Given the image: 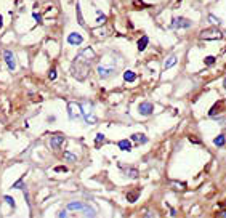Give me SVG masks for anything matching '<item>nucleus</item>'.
I'll list each match as a JSON object with an SVG mask.
<instances>
[{
  "label": "nucleus",
  "mask_w": 226,
  "mask_h": 218,
  "mask_svg": "<svg viewBox=\"0 0 226 218\" xmlns=\"http://www.w3.org/2000/svg\"><path fill=\"white\" fill-rule=\"evenodd\" d=\"M3 59H5V63H7L8 69L13 72V71L16 69V59H14V53L11 52V50H5V52H3Z\"/></svg>",
  "instance_id": "39448f33"
},
{
  "label": "nucleus",
  "mask_w": 226,
  "mask_h": 218,
  "mask_svg": "<svg viewBox=\"0 0 226 218\" xmlns=\"http://www.w3.org/2000/svg\"><path fill=\"white\" fill-rule=\"evenodd\" d=\"M67 42H69V45H80L82 42H84V37L77 32H71L67 35Z\"/></svg>",
  "instance_id": "1a4fd4ad"
},
{
  "label": "nucleus",
  "mask_w": 226,
  "mask_h": 218,
  "mask_svg": "<svg viewBox=\"0 0 226 218\" xmlns=\"http://www.w3.org/2000/svg\"><path fill=\"white\" fill-rule=\"evenodd\" d=\"M95 59V52L91 48H85L79 53L77 59L72 63V66H71V72L72 76L76 77L77 80H85L88 77V72H90V64L91 61Z\"/></svg>",
  "instance_id": "f257e3e1"
},
{
  "label": "nucleus",
  "mask_w": 226,
  "mask_h": 218,
  "mask_svg": "<svg viewBox=\"0 0 226 218\" xmlns=\"http://www.w3.org/2000/svg\"><path fill=\"white\" fill-rule=\"evenodd\" d=\"M178 58L175 55H170L167 59H165V63H163V69H170V67H173L175 64H177Z\"/></svg>",
  "instance_id": "9b49d317"
},
{
  "label": "nucleus",
  "mask_w": 226,
  "mask_h": 218,
  "mask_svg": "<svg viewBox=\"0 0 226 218\" xmlns=\"http://www.w3.org/2000/svg\"><path fill=\"white\" fill-rule=\"evenodd\" d=\"M225 88H226V79H225Z\"/></svg>",
  "instance_id": "58836bf2"
},
{
  "label": "nucleus",
  "mask_w": 226,
  "mask_h": 218,
  "mask_svg": "<svg viewBox=\"0 0 226 218\" xmlns=\"http://www.w3.org/2000/svg\"><path fill=\"white\" fill-rule=\"evenodd\" d=\"M138 112H139L141 116H151V114L154 112L152 103H149V101H143V103L138 106Z\"/></svg>",
  "instance_id": "423d86ee"
},
{
  "label": "nucleus",
  "mask_w": 226,
  "mask_h": 218,
  "mask_svg": "<svg viewBox=\"0 0 226 218\" xmlns=\"http://www.w3.org/2000/svg\"><path fill=\"white\" fill-rule=\"evenodd\" d=\"M11 188H13V189H23V191H24L26 184H24V181H23V180H18L16 183H13V186H11Z\"/></svg>",
  "instance_id": "412c9836"
},
{
  "label": "nucleus",
  "mask_w": 226,
  "mask_h": 218,
  "mask_svg": "<svg viewBox=\"0 0 226 218\" xmlns=\"http://www.w3.org/2000/svg\"><path fill=\"white\" fill-rule=\"evenodd\" d=\"M76 14H77V21H79L80 26H85V21H84V16H82V11H80V5L77 3L76 7Z\"/></svg>",
  "instance_id": "a211bd4d"
},
{
  "label": "nucleus",
  "mask_w": 226,
  "mask_h": 218,
  "mask_svg": "<svg viewBox=\"0 0 226 218\" xmlns=\"http://www.w3.org/2000/svg\"><path fill=\"white\" fill-rule=\"evenodd\" d=\"M192 26V21L191 19H186V18H173V21H172V28L175 29H188Z\"/></svg>",
  "instance_id": "20e7f679"
},
{
  "label": "nucleus",
  "mask_w": 226,
  "mask_h": 218,
  "mask_svg": "<svg viewBox=\"0 0 226 218\" xmlns=\"http://www.w3.org/2000/svg\"><path fill=\"white\" fill-rule=\"evenodd\" d=\"M34 19L37 21V23H40V21H42V16H40V14H37V13H34Z\"/></svg>",
  "instance_id": "473e14b6"
},
{
  "label": "nucleus",
  "mask_w": 226,
  "mask_h": 218,
  "mask_svg": "<svg viewBox=\"0 0 226 218\" xmlns=\"http://www.w3.org/2000/svg\"><path fill=\"white\" fill-rule=\"evenodd\" d=\"M218 217H221V218H226V212H221V213H220Z\"/></svg>",
  "instance_id": "e433bc0d"
},
{
  "label": "nucleus",
  "mask_w": 226,
  "mask_h": 218,
  "mask_svg": "<svg viewBox=\"0 0 226 218\" xmlns=\"http://www.w3.org/2000/svg\"><path fill=\"white\" fill-rule=\"evenodd\" d=\"M189 141H192V143H199V140H197V138H194V136H189Z\"/></svg>",
  "instance_id": "c9c22d12"
},
{
  "label": "nucleus",
  "mask_w": 226,
  "mask_h": 218,
  "mask_svg": "<svg viewBox=\"0 0 226 218\" xmlns=\"http://www.w3.org/2000/svg\"><path fill=\"white\" fill-rule=\"evenodd\" d=\"M148 43H149V39L144 35L143 39H139V40H138V50H139V52H144L146 47H148Z\"/></svg>",
  "instance_id": "2eb2a0df"
},
{
  "label": "nucleus",
  "mask_w": 226,
  "mask_h": 218,
  "mask_svg": "<svg viewBox=\"0 0 226 218\" xmlns=\"http://www.w3.org/2000/svg\"><path fill=\"white\" fill-rule=\"evenodd\" d=\"M67 112H69L71 119H77L82 116V111H80V106L77 103H69L67 104Z\"/></svg>",
  "instance_id": "0eeeda50"
},
{
  "label": "nucleus",
  "mask_w": 226,
  "mask_h": 218,
  "mask_svg": "<svg viewBox=\"0 0 226 218\" xmlns=\"http://www.w3.org/2000/svg\"><path fill=\"white\" fill-rule=\"evenodd\" d=\"M48 77H50V80H55V79H56V71L52 69V71L48 72Z\"/></svg>",
  "instance_id": "7c9ffc66"
},
{
  "label": "nucleus",
  "mask_w": 226,
  "mask_h": 218,
  "mask_svg": "<svg viewBox=\"0 0 226 218\" xmlns=\"http://www.w3.org/2000/svg\"><path fill=\"white\" fill-rule=\"evenodd\" d=\"M138 196H139V191H133V193H128V194H127V201L133 204V202H136Z\"/></svg>",
  "instance_id": "6ab92c4d"
},
{
  "label": "nucleus",
  "mask_w": 226,
  "mask_h": 218,
  "mask_svg": "<svg viewBox=\"0 0 226 218\" xmlns=\"http://www.w3.org/2000/svg\"><path fill=\"white\" fill-rule=\"evenodd\" d=\"M132 140H133V141H139V143H146V141H148L146 136L139 135V133H135V135H132Z\"/></svg>",
  "instance_id": "aec40b11"
},
{
  "label": "nucleus",
  "mask_w": 226,
  "mask_h": 218,
  "mask_svg": "<svg viewBox=\"0 0 226 218\" xmlns=\"http://www.w3.org/2000/svg\"><path fill=\"white\" fill-rule=\"evenodd\" d=\"M5 202H7V204L8 205H10V207L11 208H14V207H16V204H14V201H13V197H10V196H5Z\"/></svg>",
  "instance_id": "a878e982"
},
{
  "label": "nucleus",
  "mask_w": 226,
  "mask_h": 218,
  "mask_svg": "<svg viewBox=\"0 0 226 218\" xmlns=\"http://www.w3.org/2000/svg\"><path fill=\"white\" fill-rule=\"evenodd\" d=\"M106 21V16L104 14H101V11H98V18H96V23L98 24H103V23H104Z\"/></svg>",
  "instance_id": "cd10ccee"
},
{
  "label": "nucleus",
  "mask_w": 226,
  "mask_h": 218,
  "mask_svg": "<svg viewBox=\"0 0 226 218\" xmlns=\"http://www.w3.org/2000/svg\"><path fill=\"white\" fill-rule=\"evenodd\" d=\"M127 177H130V178H138V170L136 168H127Z\"/></svg>",
  "instance_id": "4be33fe9"
},
{
  "label": "nucleus",
  "mask_w": 226,
  "mask_h": 218,
  "mask_svg": "<svg viewBox=\"0 0 226 218\" xmlns=\"http://www.w3.org/2000/svg\"><path fill=\"white\" fill-rule=\"evenodd\" d=\"M93 34L98 35V37H101V35L104 37V35L108 34V31H106V29H96V31H93Z\"/></svg>",
  "instance_id": "bb28decb"
},
{
  "label": "nucleus",
  "mask_w": 226,
  "mask_h": 218,
  "mask_svg": "<svg viewBox=\"0 0 226 218\" xmlns=\"http://www.w3.org/2000/svg\"><path fill=\"white\" fill-rule=\"evenodd\" d=\"M215 61H216V58L215 56H207V58H205V64H207V66H212V64H215Z\"/></svg>",
  "instance_id": "393cba45"
},
{
  "label": "nucleus",
  "mask_w": 226,
  "mask_h": 218,
  "mask_svg": "<svg viewBox=\"0 0 226 218\" xmlns=\"http://www.w3.org/2000/svg\"><path fill=\"white\" fill-rule=\"evenodd\" d=\"M3 26V18H2V14H0V28Z\"/></svg>",
  "instance_id": "4c0bfd02"
},
{
  "label": "nucleus",
  "mask_w": 226,
  "mask_h": 218,
  "mask_svg": "<svg viewBox=\"0 0 226 218\" xmlns=\"http://www.w3.org/2000/svg\"><path fill=\"white\" fill-rule=\"evenodd\" d=\"M225 143H226V138H225V135H218L215 140H213V144H215V146H218V148H221V146H225Z\"/></svg>",
  "instance_id": "f3484780"
},
{
  "label": "nucleus",
  "mask_w": 226,
  "mask_h": 218,
  "mask_svg": "<svg viewBox=\"0 0 226 218\" xmlns=\"http://www.w3.org/2000/svg\"><path fill=\"white\" fill-rule=\"evenodd\" d=\"M67 208H69V210H84L85 204L84 202H69V204H67Z\"/></svg>",
  "instance_id": "ddd939ff"
},
{
  "label": "nucleus",
  "mask_w": 226,
  "mask_h": 218,
  "mask_svg": "<svg viewBox=\"0 0 226 218\" xmlns=\"http://www.w3.org/2000/svg\"><path fill=\"white\" fill-rule=\"evenodd\" d=\"M115 72V67L112 66H98V76L101 77V79H108V77H111L112 74Z\"/></svg>",
  "instance_id": "6e6552de"
},
{
  "label": "nucleus",
  "mask_w": 226,
  "mask_h": 218,
  "mask_svg": "<svg viewBox=\"0 0 226 218\" xmlns=\"http://www.w3.org/2000/svg\"><path fill=\"white\" fill-rule=\"evenodd\" d=\"M55 120H56V117H55V116H50V117L47 119V122H48V124H53Z\"/></svg>",
  "instance_id": "72a5a7b5"
},
{
  "label": "nucleus",
  "mask_w": 226,
  "mask_h": 218,
  "mask_svg": "<svg viewBox=\"0 0 226 218\" xmlns=\"http://www.w3.org/2000/svg\"><path fill=\"white\" fill-rule=\"evenodd\" d=\"M80 106V111H82V116H84L85 122L88 125L90 124H96V117L91 116V111H93V104L91 103H79Z\"/></svg>",
  "instance_id": "f03ea898"
},
{
  "label": "nucleus",
  "mask_w": 226,
  "mask_h": 218,
  "mask_svg": "<svg viewBox=\"0 0 226 218\" xmlns=\"http://www.w3.org/2000/svg\"><path fill=\"white\" fill-rule=\"evenodd\" d=\"M221 107H223V101H220V103H215V104L212 106V109L209 111V116H215L216 112L221 111Z\"/></svg>",
  "instance_id": "dca6fc26"
},
{
  "label": "nucleus",
  "mask_w": 226,
  "mask_h": 218,
  "mask_svg": "<svg viewBox=\"0 0 226 218\" xmlns=\"http://www.w3.org/2000/svg\"><path fill=\"white\" fill-rule=\"evenodd\" d=\"M61 144H64V136L63 135H55L52 140H50V146H52L53 149L61 148Z\"/></svg>",
  "instance_id": "9d476101"
},
{
  "label": "nucleus",
  "mask_w": 226,
  "mask_h": 218,
  "mask_svg": "<svg viewBox=\"0 0 226 218\" xmlns=\"http://www.w3.org/2000/svg\"><path fill=\"white\" fill-rule=\"evenodd\" d=\"M58 217H59V218H66V217H67V213H66V212H59Z\"/></svg>",
  "instance_id": "f704fd0d"
},
{
  "label": "nucleus",
  "mask_w": 226,
  "mask_h": 218,
  "mask_svg": "<svg viewBox=\"0 0 226 218\" xmlns=\"http://www.w3.org/2000/svg\"><path fill=\"white\" fill-rule=\"evenodd\" d=\"M201 40H220L223 37L221 31L220 29H215V28H210V29H204V31L199 34Z\"/></svg>",
  "instance_id": "7ed1b4c3"
},
{
  "label": "nucleus",
  "mask_w": 226,
  "mask_h": 218,
  "mask_svg": "<svg viewBox=\"0 0 226 218\" xmlns=\"http://www.w3.org/2000/svg\"><path fill=\"white\" fill-rule=\"evenodd\" d=\"M95 141H96V146H98L101 141H104V135H103V133H96V140H95Z\"/></svg>",
  "instance_id": "c756f323"
},
{
  "label": "nucleus",
  "mask_w": 226,
  "mask_h": 218,
  "mask_svg": "<svg viewBox=\"0 0 226 218\" xmlns=\"http://www.w3.org/2000/svg\"><path fill=\"white\" fill-rule=\"evenodd\" d=\"M209 19L212 21V23H215V24H220V23H221V19H220V18H216L215 14H209Z\"/></svg>",
  "instance_id": "c85d7f7f"
},
{
  "label": "nucleus",
  "mask_w": 226,
  "mask_h": 218,
  "mask_svg": "<svg viewBox=\"0 0 226 218\" xmlns=\"http://www.w3.org/2000/svg\"><path fill=\"white\" fill-rule=\"evenodd\" d=\"M84 212H85V215H87V217H95V208L88 207V205H85Z\"/></svg>",
  "instance_id": "b1692460"
},
{
  "label": "nucleus",
  "mask_w": 226,
  "mask_h": 218,
  "mask_svg": "<svg viewBox=\"0 0 226 218\" xmlns=\"http://www.w3.org/2000/svg\"><path fill=\"white\" fill-rule=\"evenodd\" d=\"M55 172H67V168L63 165H59V167H55Z\"/></svg>",
  "instance_id": "2f4dec72"
},
{
  "label": "nucleus",
  "mask_w": 226,
  "mask_h": 218,
  "mask_svg": "<svg viewBox=\"0 0 226 218\" xmlns=\"http://www.w3.org/2000/svg\"><path fill=\"white\" fill-rule=\"evenodd\" d=\"M124 80H125V82H135L136 80V74L133 72V71H125V72H124Z\"/></svg>",
  "instance_id": "4468645a"
},
{
  "label": "nucleus",
  "mask_w": 226,
  "mask_h": 218,
  "mask_svg": "<svg viewBox=\"0 0 226 218\" xmlns=\"http://www.w3.org/2000/svg\"><path fill=\"white\" fill-rule=\"evenodd\" d=\"M117 146L122 149V151H132V141H128V140H120V141L117 143Z\"/></svg>",
  "instance_id": "f8f14e48"
},
{
  "label": "nucleus",
  "mask_w": 226,
  "mask_h": 218,
  "mask_svg": "<svg viewBox=\"0 0 226 218\" xmlns=\"http://www.w3.org/2000/svg\"><path fill=\"white\" fill-rule=\"evenodd\" d=\"M64 159H67L69 162H77V157L74 156L72 152H64Z\"/></svg>",
  "instance_id": "5701e85b"
}]
</instances>
